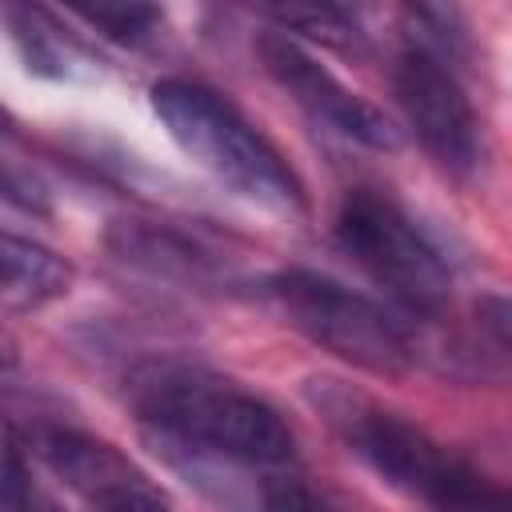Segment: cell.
I'll use <instances>...</instances> for the list:
<instances>
[{
	"label": "cell",
	"mask_w": 512,
	"mask_h": 512,
	"mask_svg": "<svg viewBox=\"0 0 512 512\" xmlns=\"http://www.w3.org/2000/svg\"><path fill=\"white\" fill-rule=\"evenodd\" d=\"M260 288L300 336L368 376L396 380L420 360V344L400 316L316 268H276Z\"/></svg>",
	"instance_id": "277c9868"
},
{
	"label": "cell",
	"mask_w": 512,
	"mask_h": 512,
	"mask_svg": "<svg viewBox=\"0 0 512 512\" xmlns=\"http://www.w3.org/2000/svg\"><path fill=\"white\" fill-rule=\"evenodd\" d=\"M260 16L272 20V28L292 36V40L300 36V40H312V44L332 48L340 56H364L368 52V32L352 8L324 4V0H288V4H264Z\"/></svg>",
	"instance_id": "7c38bea8"
},
{
	"label": "cell",
	"mask_w": 512,
	"mask_h": 512,
	"mask_svg": "<svg viewBox=\"0 0 512 512\" xmlns=\"http://www.w3.org/2000/svg\"><path fill=\"white\" fill-rule=\"evenodd\" d=\"M476 320H480V328L504 352H512V292H484V296H476Z\"/></svg>",
	"instance_id": "2e32d148"
},
{
	"label": "cell",
	"mask_w": 512,
	"mask_h": 512,
	"mask_svg": "<svg viewBox=\"0 0 512 512\" xmlns=\"http://www.w3.org/2000/svg\"><path fill=\"white\" fill-rule=\"evenodd\" d=\"M332 228L340 252L408 316L432 320L448 308L452 264L404 204L376 188H352L344 192Z\"/></svg>",
	"instance_id": "5b68a950"
},
{
	"label": "cell",
	"mask_w": 512,
	"mask_h": 512,
	"mask_svg": "<svg viewBox=\"0 0 512 512\" xmlns=\"http://www.w3.org/2000/svg\"><path fill=\"white\" fill-rule=\"evenodd\" d=\"M392 92L412 136L448 176H468L480 164V120L448 60L404 44L392 60Z\"/></svg>",
	"instance_id": "52a82bcc"
},
{
	"label": "cell",
	"mask_w": 512,
	"mask_h": 512,
	"mask_svg": "<svg viewBox=\"0 0 512 512\" xmlns=\"http://www.w3.org/2000/svg\"><path fill=\"white\" fill-rule=\"evenodd\" d=\"M124 400L168 448L244 468H284L296 436L284 416L236 380L188 360H140L124 372Z\"/></svg>",
	"instance_id": "6da1fadb"
},
{
	"label": "cell",
	"mask_w": 512,
	"mask_h": 512,
	"mask_svg": "<svg viewBox=\"0 0 512 512\" xmlns=\"http://www.w3.org/2000/svg\"><path fill=\"white\" fill-rule=\"evenodd\" d=\"M4 24L12 36L16 56L24 60V68L40 80H76L88 68V56L80 52V44L68 36V28H60V20L40 8V4H4Z\"/></svg>",
	"instance_id": "8fae6325"
},
{
	"label": "cell",
	"mask_w": 512,
	"mask_h": 512,
	"mask_svg": "<svg viewBox=\"0 0 512 512\" xmlns=\"http://www.w3.org/2000/svg\"><path fill=\"white\" fill-rule=\"evenodd\" d=\"M32 512H60V508H56V504H52V500H48V496H40V500H36V504H32Z\"/></svg>",
	"instance_id": "e0dca14e"
},
{
	"label": "cell",
	"mask_w": 512,
	"mask_h": 512,
	"mask_svg": "<svg viewBox=\"0 0 512 512\" xmlns=\"http://www.w3.org/2000/svg\"><path fill=\"white\" fill-rule=\"evenodd\" d=\"M260 512H348L328 492L312 488L300 476H272L260 488Z\"/></svg>",
	"instance_id": "5bb4252c"
},
{
	"label": "cell",
	"mask_w": 512,
	"mask_h": 512,
	"mask_svg": "<svg viewBox=\"0 0 512 512\" xmlns=\"http://www.w3.org/2000/svg\"><path fill=\"white\" fill-rule=\"evenodd\" d=\"M4 200L28 216H48L52 212V200H48V188L40 184V176L32 168H20L16 156L4 160Z\"/></svg>",
	"instance_id": "9a60e30c"
},
{
	"label": "cell",
	"mask_w": 512,
	"mask_h": 512,
	"mask_svg": "<svg viewBox=\"0 0 512 512\" xmlns=\"http://www.w3.org/2000/svg\"><path fill=\"white\" fill-rule=\"evenodd\" d=\"M104 244L120 264L188 292H236L240 284H248L224 252L160 220L120 216L108 224Z\"/></svg>",
	"instance_id": "9c48e42d"
},
{
	"label": "cell",
	"mask_w": 512,
	"mask_h": 512,
	"mask_svg": "<svg viewBox=\"0 0 512 512\" xmlns=\"http://www.w3.org/2000/svg\"><path fill=\"white\" fill-rule=\"evenodd\" d=\"M252 52H256L260 68L268 72V80L328 132H336L360 148H372V152L400 148V128L372 100H364L356 88H348L332 68H324L300 40H292L276 28H264L252 40Z\"/></svg>",
	"instance_id": "ba28073f"
},
{
	"label": "cell",
	"mask_w": 512,
	"mask_h": 512,
	"mask_svg": "<svg viewBox=\"0 0 512 512\" xmlns=\"http://www.w3.org/2000/svg\"><path fill=\"white\" fill-rule=\"evenodd\" d=\"M72 16L84 20L96 36L136 48L156 36L164 24V12L156 4H136V0H96V4H72Z\"/></svg>",
	"instance_id": "4fadbf2b"
},
{
	"label": "cell",
	"mask_w": 512,
	"mask_h": 512,
	"mask_svg": "<svg viewBox=\"0 0 512 512\" xmlns=\"http://www.w3.org/2000/svg\"><path fill=\"white\" fill-rule=\"evenodd\" d=\"M0 264H4V308L8 312H40L52 300L72 292L76 268L48 244L4 232L0 236Z\"/></svg>",
	"instance_id": "30bf717a"
},
{
	"label": "cell",
	"mask_w": 512,
	"mask_h": 512,
	"mask_svg": "<svg viewBox=\"0 0 512 512\" xmlns=\"http://www.w3.org/2000/svg\"><path fill=\"white\" fill-rule=\"evenodd\" d=\"M24 448L92 512H176L168 492L104 436L72 424H32Z\"/></svg>",
	"instance_id": "8992f818"
},
{
	"label": "cell",
	"mask_w": 512,
	"mask_h": 512,
	"mask_svg": "<svg viewBox=\"0 0 512 512\" xmlns=\"http://www.w3.org/2000/svg\"><path fill=\"white\" fill-rule=\"evenodd\" d=\"M148 104L172 144L224 188L280 216L308 212V188L300 172L220 88L188 76H164L152 84Z\"/></svg>",
	"instance_id": "3957f363"
},
{
	"label": "cell",
	"mask_w": 512,
	"mask_h": 512,
	"mask_svg": "<svg viewBox=\"0 0 512 512\" xmlns=\"http://www.w3.org/2000/svg\"><path fill=\"white\" fill-rule=\"evenodd\" d=\"M308 408L388 488L432 512H512V488L472 468L428 428L340 376L304 380Z\"/></svg>",
	"instance_id": "7a4b0ae2"
}]
</instances>
